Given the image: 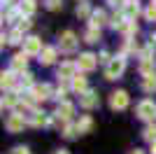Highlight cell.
Returning a JSON list of instances; mask_svg holds the SVG:
<instances>
[{
  "instance_id": "obj_1",
  "label": "cell",
  "mask_w": 156,
  "mask_h": 154,
  "mask_svg": "<svg viewBox=\"0 0 156 154\" xmlns=\"http://www.w3.org/2000/svg\"><path fill=\"white\" fill-rule=\"evenodd\" d=\"M124 68H126V58L124 56H114L110 61V65H107L105 75H107V79H117V77L124 72Z\"/></svg>"
},
{
  "instance_id": "obj_2",
  "label": "cell",
  "mask_w": 156,
  "mask_h": 154,
  "mask_svg": "<svg viewBox=\"0 0 156 154\" xmlns=\"http://www.w3.org/2000/svg\"><path fill=\"white\" fill-rule=\"evenodd\" d=\"M98 65V56H93V54H89V51H86V54H79V58H77V68L79 70H93V68H96Z\"/></svg>"
},
{
  "instance_id": "obj_3",
  "label": "cell",
  "mask_w": 156,
  "mask_h": 154,
  "mask_svg": "<svg viewBox=\"0 0 156 154\" xmlns=\"http://www.w3.org/2000/svg\"><path fill=\"white\" fill-rule=\"evenodd\" d=\"M110 108L112 110H126L128 108V94L126 91H114L110 98Z\"/></svg>"
},
{
  "instance_id": "obj_4",
  "label": "cell",
  "mask_w": 156,
  "mask_h": 154,
  "mask_svg": "<svg viewBox=\"0 0 156 154\" xmlns=\"http://www.w3.org/2000/svg\"><path fill=\"white\" fill-rule=\"evenodd\" d=\"M137 117L140 119H154L156 117V105L154 101H142L137 105Z\"/></svg>"
},
{
  "instance_id": "obj_5",
  "label": "cell",
  "mask_w": 156,
  "mask_h": 154,
  "mask_svg": "<svg viewBox=\"0 0 156 154\" xmlns=\"http://www.w3.org/2000/svg\"><path fill=\"white\" fill-rule=\"evenodd\" d=\"M61 51H75L77 49V38H75V33L70 31H65L63 35H61Z\"/></svg>"
},
{
  "instance_id": "obj_6",
  "label": "cell",
  "mask_w": 156,
  "mask_h": 154,
  "mask_svg": "<svg viewBox=\"0 0 156 154\" xmlns=\"http://www.w3.org/2000/svg\"><path fill=\"white\" fill-rule=\"evenodd\" d=\"M75 72H77V63H70V61H65V63H61L58 68V77L63 79V82H68V79H75Z\"/></svg>"
},
{
  "instance_id": "obj_7",
  "label": "cell",
  "mask_w": 156,
  "mask_h": 154,
  "mask_svg": "<svg viewBox=\"0 0 156 154\" xmlns=\"http://www.w3.org/2000/svg\"><path fill=\"white\" fill-rule=\"evenodd\" d=\"M42 49H44V47H42V40L40 38H28L26 42H23V54H28V56H30V54H42Z\"/></svg>"
},
{
  "instance_id": "obj_8",
  "label": "cell",
  "mask_w": 156,
  "mask_h": 154,
  "mask_svg": "<svg viewBox=\"0 0 156 154\" xmlns=\"http://www.w3.org/2000/svg\"><path fill=\"white\" fill-rule=\"evenodd\" d=\"M23 115H9V119H7V131L9 133H19L21 128H23Z\"/></svg>"
},
{
  "instance_id": "obj_9",
  "label": "cell",
  "mask_w": 156,
  "mask_h": 154,
  "mask_svg": "<svg viewBox=\"0 0 156 154\" xmlns=\"http://www.w3.org/2000/svg\"><path fill=\"white\" fill-rule=\"evenodd\" d=\"M33 98H35V101H47V98H51V86H49V84H37V86H33Z\"/></svg>"
},
{
  "instance_id": "obj_10",
  "label": "cell",
  "mask_w": 156,
  "mask_h": 154,
  "mask_svg": "<svg viewBox=\"0 0 156 154\" xmlns=\"http://www.w3.org/2000/svg\"><path fill=\"white\" fill-rule=\"evenodd\" d=\"M72 112H75V108H72V103L63 101V103H58V110H56V117H58V119H63V122H68V119L72 117Z\"/></svg>"
},
{
  "instance_id": "obj_11",
  "label": "cell",
  "mask_w": 156,
  "mask_h": 154,
  "mask_svg": "<svg viewBox=\"0 0 156 154\" xmlns=\"http://www.w3.org/2000/svg\"><path fill=\"white\" fill-rule=\"evenodd\" d=\"M79 103H82V108H86V110L96 108V105H98V94H96V91H86V94H82Z\"/></svg>"
},
{
  "instance_id": "obj_12",
  "label": "cell",
  "mask_w": 156,
  "mask_h": 154,
  "mask_svg": "<svg viewBox=\"0 0 156 154\" xmlns=\"http://www.w3.org/2000/svg\"><path fill=\"white\" fill-rule=\"evenodd\" d=\"M28 54H16V56L12 58V70H16V72H23L26 70V63H28Z\"/></svg>"
},
{
  "instance_id": "obj_13",
  "label": "cell",
  "mask_w": 156,
  "mask_h": 154,
  "mask_svg": "<svg viewBox=\"0 0 156 154\" xmlns=\"http://www.w3.org/2000/svg\"><path fill=\"white\" fill-rule=\"evenodd\" d=\"M54 58H56V49H54V47H44V49H42V54H40V63L51 65Z\"/></svg>"
},
{
  "instance_id": "obj_14",
  "label": "cell",
  "mask_w": 156,
  "mask_h": 154,
  "mask_svg": "<svg viewBox=\"0 0 156 154\" xmlns=\"http://www.w3.org/2000/svg\"><path fill=\"white\" fill-rule=\"evenodd\" d=\"M137 14H140V5H137V2H128V5L124 7V16H126L128 21H133Z\"/></svg>"
},
{
  "instance_id": "obj_15",
  "label": "cell",
  "mask_w": 156,
  "mask_h": 154,
  "mask_svg": "<svg viewBox=\"0 0 156 154\" xmlns=\"http://www.w3.org/2000/svg\"><path fill=\"white\" fill-rule=\"evenodd\" d=\"M140 70H142V75H154V58H142V63H140Z\"/></svg>"
},
{
  "instance_id": "obj_16",
  "label": "cell",
  "mask_w": 156,
  "mask_h": 154,
  "mask_svg": "<svg viewBox=\"0 0 156 154\" xmlns=\"http://www.w3.org/2000/svg\"><path fill=\"white\" fill-rule=\"evenodd\" d=\"M103 24H105V12H103V9L93 12L91 14V28H100Z\"/></svg>"
},
{
  "instance_id": "obj_17",
  "label": "cell",
  "mask_w": 156,
  "mask_h": 154,
  "mask_svg": "<svg viewBox=\"0 0 156 154\" xmlns=\"http://www.w3.org/2000/svg\"><path fill=\"white\" fill-rule=\"evenodd\" d=\"M72 89L79 91V96H82V94H86V79H84L82 75H77L75 79H72Z\"/></svg>"
},
{
  "instance_id": "obj_18",
  "label": "cell",
  "mask_w": 156,
  "mask_h": 154,
  "mask_svg": "<svg viewBox=\"0 0 156 154\" xmlns=\"http://www.w3.org/2000/svg\"><path fill=\"white\" fill-rule=\"evenodd\" d=\"M49 122L44 117V112H30V124L33 126H44V124Z\"/></svg>"
},
{
  "instance_id": "obj_19",
  "label": "cell",
  "mask_w": 156,
  "mask_h": 154,
  "mask_svg": "<svg viewBox=\"0 0 156 154\" xmlns=\"http://www.w3.org/2000/svg\"><path fill=\"white\" fill-rule=\"evenodd\" d=\"M91 126H93L91 117H82V119H79V124H77V131H79V133H89V131H91Z\"/></svg>"
},
{
  "instance_id": "obj_20",
  "label": "cell",
  "mask_w": 156,
  "mask_h": 154,
  "mask_svg": "<svg viewBox=\"0 0 156 154\" xmlns=\"http://www.w3.org/2000/svg\"><path fill=\"white\" fill-rule=\"evenodd\" d=\"M142 89L144 91H156V72L154 75H147L142 79Z\"/></svg>"
},
{
  "instance_id": "obj_21",
  "label": "cell",
  "mask_w": 156,
  "mask_h": 154,
  "mask_svg": "<svg viewBox=\"0 0 156 154\" xmlns=\"http://www.w3.org/2000/svg\"><path fill=\"white\" fill-rule=\"evenodd\" d=\"M19 12H21V14H26V16H30V14L35 12V5H33V0H21Z\"/></svg>"
},
{
  "instance_id": "obj_22",
  "label": "cell",
  "mask_w": 156,
  "mask_h": 154,
  "mask_svg": "<svg viewBox=\"0 0 156 154\" xmlns=\"http://www.w3.org/2000/svg\"><path fill=\"white\" fill-rule=\"evenodd\" d=\"M16 103H19V96H16V94H5V96H2V108H14Z\"/></svg>"
},
{
  "instance_id": "obj_23",
  "label": "cell",
  "mask_w": 156,
  "mask_h": 154,
  "mask_svg": "<svg viewBox=\"0 0 156 154\" xmlns=\"http://www.w3.org/2000/svg\"><path fill=\"white\" fill-rule=\"evenodd\" d=\"M0 84H2V89H9V86L14 84L12 72H2V75H0Z\"/></svg>"
},
{
  "instance_id": "obj_24",
  "label": "cell",
  "mask_w": 156,
  "mask_h": 154,
  "mask_svg": "<svg viewBox=\"0 0 156 154\" xmlns=\"http://www.w3.org/2000/svg\"><path fill=\"white\" fill-rule=\"evenodd\" d=\"M119 31H124L126 35H133V33H137V26H135V21H126V24L121 26Z\"/></svg>"
},
{
  "instance_id": "obj_25",
  "label": "cell",
  "mask_w": 156,
  "mask_h": 154,
  "mask_svg": "<svg viewBox=\"0 0 156 154\" xmlns=\"http://www.w3.org/2000/svg\"><path fill=\"white\" fill-rule=\"evenodd\" d=\"M144 140H149V142H156V126H147L144 128Z\"/></svg>"
},
{
  "instance_id": "obj_26",
  "label": "cell",
  "mask_w": 156,
  "mask_h": 154,
  "mask_svg": "<svg viewBox=\"0 0 156 154\" xmlns=\"http://www.w3.org/2000/svg\"><path fill=\"white\" fill-rule=\"evenodd\" d=\"M100 40V31L98 28H89V33H86V42H98Z\"/></svg>"
},
{
  "instance_id": "obj_27",
  "label": "cell",
  "mask_w": 156,
  "mask_h": 154,
  "mask_svg": "<svg viewBox=\"0 0 156 154\" xmlns=\"http://www.w3.org/2000/svg\"><path fill=\"white\" fill-rule=\"evenodd\" d=\"M7 40H9V45H19V42H21V31H19V28H16V31H12Z\"/></svg>"
},
{
  "instance_id": "obj_28",
  "label": "cell",
  "mask_w": 156,
  "mask_h": 154,
  "mask_svg": "<svg viewBox=\"0 0 156 154\" xmlns=\"http://www.w3.org/2000/svg\"><path fill=\"white\" fill-rule=\"evenodd\" d=\"M77 16H89V5H86V2H79V7H77Z\"/></svg>"
},
{
  "instance_id": "obj_29",
  "label": "cell",
  "mask_w": 156,
  "mask_h": 154,
  "mask_svg": "<svg viewBox=\"0 0 156 154\" xmlns=\"http://www.w3.org/2000/svg\"><path fill=\"white\" fill-rule=\"evenodd\" d=\"M79 131H77V126H65V131H63V135L65 138H75Z\"/></svg>"
},
{
  "instance_id": "obj_30",
  "label": "cell",
  "mask_w": 156,
  "mask_h": 154,
  "mask_svg": "<svg viewBox=\"0 0 156 154\" xmlns=\"http://www.w3.org/2000/svg\"><path fill=\"white\" fill-rule=\"evenodd\" d=\"M21 77H23V79H21V84H23V86H30V84H33V75H30V72H23Z\"/></svg>"
},
{
  "instance_id": "obj_31",
  "label": "cell",
  "mask_w": 156,
  "mask_h": 154,
  "mask_svg": "<svg viewBox=\"0 0 156 154\" xmlns=\"http://www.w3.org/2000/svg\"><path fill=\"white\" fill-rule=\"evenodd\" d=\"M147 19H149V21H156V2L147 9Z\"/></svg>"
},
{
  "instance_id": "obj_32",
  "label": "cell",
  "mask_w": 156,
  "mask_h": 154,
  "mask_svg": "<svg viewBox=\"0 0 156 154\" xmlns=\"http://www.w3.org/2000/svg\"><path fill=\"white\" fill-rule=\"evenodd\" d=\"M47 7H49V9H58V7H61V0H47Z\"/></svg>"
},
{
  "instance_id": "obj_33",
  "label": "cell",
  "mask_w": 156,
  "mask_h": 154,
  "mask_svg": "<svg viewBox=\"0 0 156 154\" xmlns=\"http://www.w3.org/2000/svg\"><path fill=\"white\" fill-rule=\"evenodd\" d=\"M110 5H114V7H126L128 5V0H107Z\"/></svg>"
},
{
  "instance_id": "obj_34",
  "label": "cell",
  "mask_w": 156,
  "mask_h": 154,
  "mask_svg": "<svg viewBox=\"0 0 156 154\" xmlns=\"http://www.w3.org/2000/svg\"><path fill=\"white\" fill-rule=\"evenodd\" d=\"M98 61H100V63H107V65H110V61H112V58H110V54H107V51H103Z\"/></svg>"
},
{
  "instance_id": "obj_35",
  "label": "cell",
  "mask_w": 156,
  "mask_h": 154,
  "mask_svg": "<svg viewBox=\"0 0 156 154\" xmlns=\"http://www.w3.org/2000/svg\"><path fill=\"white\" fill-rule=\"evenodd\" d=\"M28 28H30V21H28V19H23V21L19 24V31H28Z\"/></svg>"
},
{
  "instance_id": "obj_36",
  "label": "cell",
  "mask_w": 156,
  "mask_h": 154,
  "mask_svg": "<svg viewBox=\"0 0 156 154\" xmlns=\"http://www.w3.org/2000/svg\"><path fill=\"white\" fill-rule=\"evenodd\" d=\"M12 154H30V152H28L26 147H14V152H12Z\"/></svg>"
},
{
  "instance_id": "obj_37",
  "label": "cell",
  "mask_w": 156,
  "mask_h": 154,
  "mask_svg": "<svg viewBox=\"0 0 156 154\" xmlns=\"http://www.w3.org/2000/svg\"><path fill=\"white\" fill-rule=\"evenodd\" d=\"M149 40H151V45H156V33H151V38H149Z\"/></svg>"
},
{
  "instance_id": "obj_38",
  "label": "cell",
  "mask_w": 156,
  "mask_h": 154,
  "mask_svg": "<svg viewBox=\"0 0 156 154\" xmlns=\"http://www.w3.org/2000/svg\"><path fill=\"white\" fill-rule=\"evenodd\" d=\"M151 154H156V142H151Z\"/></svg>"
},
{
  "instance_id": "obj_39",
  "label": "cell",
  "mask_w": 156,
  "mask_h": 154,
  "mask_svg": "<svg viewBox=\"0 0 156 154\" xmlns=\"http://www.w3.org/2000/svg\"><path fill=\"white\" fill-rule=\"evenodd\" d=\"M130 154H144V152H140V149H133V152H130Z\"/></svg>"
},
{
  "instance_id": "obj_40",
  "label": "cell",
  "mask_w": 156,
  "mask_h": 154,
  "mask_svg": "<svg viewBox=\"0 0 156 154\" xmlns=\"http://www.w3.org/2000/svg\"><path fill=\"white\" fill-rule=\"evenodd\" d=\"M54 154H68V152H65V149H58V152H54Z\"/></svg>"
},
{
  "instance_id": "obj_41",
  "label": "cell",
  "mask_w": 156,
  "mask_h": 154,
  "mask_svg": "<svg viewBox=\"0 0 156 154\" xmlns=\"http://www.w3.org/2000/svg\"><path fill=\"white\" fill-rule=\"evenodd\" d=\"M154 2H156V0H154Z\"/></svg>"
}]
</instances>
